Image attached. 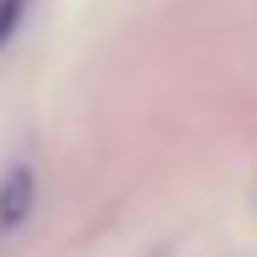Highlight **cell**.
<instances>
[{
    "mask_svg": "<svg viewBox=\"0 0 257 257\" xmlns=\"http://www.w3.org/2000/svg\"><path fill=\"white\" fill-rule=\"evenodd\" d=\"M16 11H21V0H0V37L11 32V21H16Z\"/></svg>",
    "mask_w": 257,
    "mask_h": 257,
    "instance_id": "2",
    "label": "cell"
},
{
    "mask_svg": "<svg viewBox=\"0 0 257 257\" xmlns=\"http://www.w3.org/2000/svg\"><path fill=\"white\" fill-rule=\"evenodd\" d=\"M32 210V168H11L0 184V226H16Z\"/></svg>",
    "mask_w": 257,
    "mask_h": 257,
    "instance_id": "1",
    "label": "cell"
}]
</instances>
